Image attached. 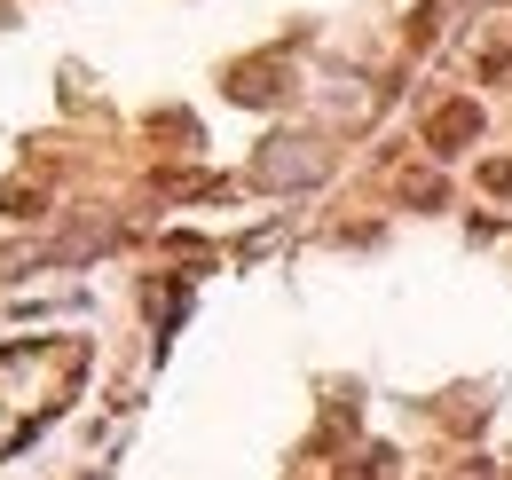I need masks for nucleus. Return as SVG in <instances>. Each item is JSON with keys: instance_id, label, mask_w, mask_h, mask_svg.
I'll use <instances>...</instances> for the list:
<instances>
[{"instance_id": "1", "label": "nucleus", "mask_w": 512, "mask_h": 480, "mask_svg": "<svg viewBox=\"0 0 512 480\" xmlns=\"http://www.w3.org/2000/svg\"><path fill=\"white\" fill-rule=\"evenodd\" d=\"M79 362H87L79 339H16V347H0V457H16L64 410Z\"/></svg>"}]
</instances>
